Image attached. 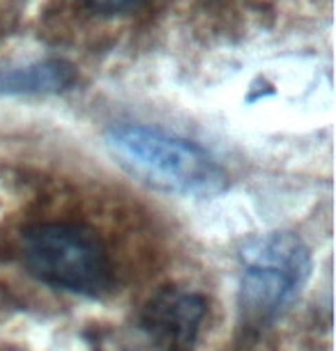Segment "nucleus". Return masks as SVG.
I'll list each match as a JSON object with an SVG mask.
<instances>
[{
  "label": "nucleus",
  "mask_w": 336,
  "mask_h": 351,
  "mask_svg": "<svg viewBox=\"0 0 336 351\" xmlns=\"http://www.w3.org/2000/svg\"><path fill=\"white\" fill-rule=\"evenodd\" d=\"M107 147L129 175L177 195H214L226 172L201 145L159 129L124 124L107 131Z\"/></svg>",
  "instance_id": "obj_1"
},
{
  "label": "nucleus",
  "mask_w": 336,
  "mask_h": 351,
  "mask_svg": "<svg viewBox=\"0 0 336 351\" xmlns=\"http://www.w3.org/2000/svg\"><path fill=\"white\" fill-rule=\"evenodd\" d=\"M240 262V306L254 326L276 319L298 299L311 274L309 248L293 232H269L247 241Z\"/></svg>",
  "instance_id": "obj_2"
},
{
  "label": "nucleus",
  "mask_w": 336,
  "mask_h": 351,
  "mask_svg": "<svg viewBox=\"0 0 336 351\" xmlns=\"http://www.w3.org/2000/svg\"><path fill=\"white\" fill-rule=\"evenodd\" d=\"M23 264L35 278L76 294L100 296L111 287L107 248L92 230L67 223H42L21 234Z\"/></svg>",
  "instance_id": "obj_3"
},
{
  "label": "nucleus",
  "mask_w": 336,
  "mask_h": 351,
  "mask_svg": "<svg viewBox=\"0 0 336 351\" xmlns=\"http://www.w3.org/2000/svg\"><path fill=\"white\" fill-rule=\"evenodd\" d=\"M208 306L201 294L182 287H164L146 303L141 326L164 351H189L199 337Z\"/></svg>",
  "instance_id": "obj_4"
},
{
  "label": "nucleus",
  "mask_w": 336,
  "mask_h": 351,
  "mask_svg": "<svg viewBox=\"0 0 336 351\" xmlns=\"http://www.w3.org/2000/svg\"><path fill=\"white\" fill-rule=\"evenodd\" d=\"M74 83V69L63 60L32 62L25 67L0 69V92L12 95H46L67 90Z\"/></svg>",
  "instance_id": "obj_5"
},
{
  "label": "nucleus",
  "mask_w": 336,
  "mask_h": 351,
  "mask_svg": "<svg viewBox=\"0 0 336 351\" xmlns=\"http://www.w3.org/2000/svg\"><path fill=\"white\" fill-rule=\"evenodd\" d=\"M81 3L97 14H120V12L136 8L141 0H81Z\"/></svg>",
  "instance_id": "obj_6"
}]
</instances>
